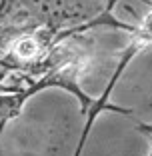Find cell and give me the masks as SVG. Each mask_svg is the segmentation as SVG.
Returning a JSON list of instances; mask_svg holds the SVG:
<instances>
[{
  "mask_svg": "<svg viewBox=\"0 0 152 156\" xmlns=\"http://www.w3.org/2000/svg\"><path fill=\"white\" fill-rule=\"evenodd\" d=\"M18 90H22V88H18L16 84H12L10 72L0 66V94H2V92H18Z\"/></svg>",
  "mask_w": 152,
  "mask_h": 156,
  "instance_id": "obj_1",
  "label": "cell"
}]
</instances>
